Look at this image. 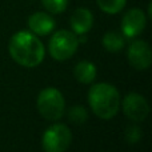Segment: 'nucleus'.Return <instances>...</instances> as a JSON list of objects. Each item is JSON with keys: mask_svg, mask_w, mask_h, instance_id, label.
<instances>
[{"mask_svg": "<svg viewBox=\"0 0 152 152\" xmlns=\"http://www.w3.org/2000/svg\"><path fill=\"white\" fill-rule=\"evenodd\" d=\"M8 51L16 63L27 68L37 67L44 59L43 43L35 36V34L27 31H19L11 37Z\"/></svg>", "mask_w": 152, "mask_h": 152, "instance_id": "f257e3e1", "label": "nucleus"}, {"mask_svg": "<svg viewBox=\"0 0 152 152\" xmlns=\"http://www.w3.org/2000/svg\"><path fill=\"white\" fill-rule=\"evenodd\" d=\"M88 103L92 112L100 119H112L120 108V95L111 84L97 83L89 88Z\"/></svg>", "mask_w": 152, "mask_h": 152, "instance_id": "f03ea898", "label": "nucleus"}, {"mask_svg": "<svg viewBox=\"0 0 152 152\" xmlns=\"http://www.w3.org/2000/svg\"><path fill=\"white\" fill-rule=\"evenodd\" d=\"M36 105L40 115L47 120H59L66 110V102L61 92L52 87L40 91Z\"/></svg>", "mask_w": 152, "mask_h": 152, "instance_id": "7ed1b4c3", "label": "nucleus"}, {"mask_svg": "<svg viewBox=\"0 0 152 152\" xmlns=\"http://www.w3.org/2000/svg\"><path fill=\"white\" fill-rule=\"evenodd\" d=\"M79 40L74 32H69L67 29H60L55 32L50 39L48 50L55 60L64 61L67 59L72 58L74 53L77 51Z\"/></svg>", "mask_w": 152, "mask_h": 152, "instance_id": "20e7f679", "label": "nucleus"}, {"mask_svg": "<svg viewBox=\"0 0 152 152\" xmlns=\"http://www.w3.org/2000/svg\"><path fill=\"white\" fill-rule=\"evenodd\" d=\"M71 142V129L66 124H53L43 134L42 147L45 152H66Z\"/></svg>", "mask_w": 152, "mask_h": 152, "instance_id": "39448f33", "label": "nucleus"}, {"mask_svg": "<svg viewBox=\"0 0 152 152\" xmlns=\"http://www.w3.org/2000/svg\"><path fill=\"white\" fill-rule=\"evenodd\" d=\"M123 112L129 120L139 123L148 116L150 105L144 96L136 92H131L123 100Z\"/></svg>", "mask_w": 152, "mask_h": 152, "instance_id": "423d86ee", "label": "nucleus"}, {"mask_svg": "<svg viewBox=\"0 0 152 152\" xmlns=\"http://www.w3.org/2000/svg\"><path fill=\"white\" fill-rule=\"evenodd\" d=\"M128 61L135 69L144 71L148 69L152 63V52L150 44L144 40H136L128 48Z\"/></svg>", "mask_w": 152, "mask_h": 152, "instance_id": "0eeeda50", "label": "nucleus"}, {"mask_svg": "<svg viewBox=\"0 0 152 152\" xmlns=\"http://www.w3.org/2000/svg\"><path fill=\"white\" fill-rule=\"evenodd\" d=\"M145 24L147 19L144 12L139 8H132L121 19V32L126 37L134 39L144 31Z\"/></svg>", "mask_w": 152, "mask_h": 152, "instance_id": "6e6552de", "label": "nucleus"}, {"mask_svg": "<svg viewBox=\"0 0 152 152\" xmlns=\"http://www.w3.org/2000/svg\"><path fill=\"white\" fill-rule=\"evenodd\" d=\"M28 27L35 35L44 36L55 28V20L52 16H50L45 12H35L29 16L28 19Z\"/></svg>", "mask_w": 152, "mask_h": 152, "instance_id": "1a4fd4ad", "label": "nucleus"}, {"mask_svg": "<svg viewBox=\"0 0 152 152\" xmlns=\"http://www.w3.org/2000/svg\"><path fill=\"white\" fill-rule=\"evenodd\" d=\"M69 24L75 35H84L92 28L94 16L92 12L87 8H77L74 11L69 19Z\"/></svg>", "mask_w": 152, "mask_h": 152, "instance_id": "9d476101", "label": "nucleus"}, {"mask_svg": "<svg viewBox=\"0 0 152 152\" xmlns=\"http://www.w3.org/2000/svg\"><path fill=\"white\" fill-rule=\"evenodd\" d=\"M74 75L77 81L83 84H89L96 79V67L91 61H80L75 66Z\"/></svg>", "mask_w": 152, "mask_h": 152, "instance_id": "9b49d317", "label": "nucleus"}, {"mask_svg": "<svg viewBox=\"0 0 152 152\" xmlns=\"http://www.w3.org/2000/svg\"><path fill=\"white\" fill-rule=\"evenodd\" d=\"M103 47L110 52H118L124 47V37L115 31L107 32L103 36Z\"/></svg>", "mask_w": 152, "mask_h": 152, "instance_id": "f8f14e48", "label": "nucleus"}, {"mask_svg": "<svg viewBox=\"0 0 152 152\" xmlns=\"http://www.w3.org/2000/svg\"><path fill=\"white\" fill-rule=\"evenodd\" d=\"M96 3L103 12L115 15L123 10L127 0H96Z\"/></svg>", "mask_w": 152, "mask_h": 152, "instance_id": "ddd939ff", "label": "nucleus"}, {"mask_svg": "<svg viewBox=\"0 0 152 152\" xmlns=\"http://www.w3.org/2000/svg\"><path fill=\"white\" fill-rule=\"evenodd\" d=\"M42 4L48 12L61 13L66 11L68 5V0H42Z\"/></svg>", "mask_w": 152, "mask_h": 152, "instance_id": "4468645a", "label": "nucleus"}, {"mask_svg": "<svg viewBox=\"0 0 152 152\" xmlns=\"http://www.w3.org/2000/svg\"><path fill=\"white\" fill-rule=\"evenodd\" d=\"M69 119L76 124H83L87 120V111L83 107H74L69 110Z\"/></svg>", "mask_w": 152, "mask_h": 152, "instance_id": "2eb2a0df", "label": "nucleus"}]
</instances>
